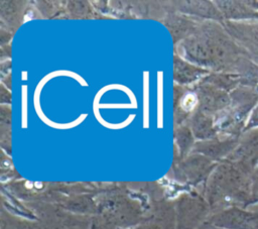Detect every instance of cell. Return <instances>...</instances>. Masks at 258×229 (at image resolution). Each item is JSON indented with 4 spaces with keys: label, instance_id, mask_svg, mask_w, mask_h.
Segmentation results:
<instances>
[{
    "label": "cell",
    "instance_id": "6da1fadb",
    "mask_svg": "<svg viewBox=\"0 0 258 229\" xmlns=\"http://www.w3.org/2000/svg\"><path fill=\"white\" fill-rule=\"evenodd\" d=\"M158 87H157V126L162 128V72H158Z\"/></svg>",
    "mask_w": 258,
    "mask_h": 229
},
{
    "label": "cell",
    "instance_id": "7a4b0ae2",
    "mask_svg": "<svg viewBox=\"0 0 258 229\" xmlns=\"http://www.w3.org/2000/svg\"><path fill=\"white\" fill-rule=\"evenodd\" d=\"M149 93H148V73H144V114H143V126L148 128L149 117H148V106H149Z\"/></svg>",
    "mask_w": 258,
    "mask_h": 229
},
{
    "label": "cell",
    "instance_id": "277c9868",
    "mask_svg": "<svg viewBox=\"0 0 258 229\" xmlns=\"http://www.w3.org/2000/svg\"><path fill=\"white\" fill-rule=\"evenodd\" d=\"M137 229H161L160 227L156 226V225H147V226H143V227H139Z\"/></svg>",
    "mask_w": 258,
    "mask_h": 229
},
{
    "label": "cell",
    "instance_id": "3957f363",
    "mask_svg": "<svg viewBox=\"0 0 258 229\" xmlns=\"http://www.w3.org/2000/svg\"><path fill=\"white\" fill-rule=\"evenodd\" d=\"M22 127H26L27 124V117H26V87L22 88Z\"/></svg>",
    "mask_w": 258,
    "mask_h": 229
}]
</instances>
